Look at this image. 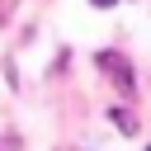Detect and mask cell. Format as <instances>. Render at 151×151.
I'll return each mask as SVG.
<instances>
[{
	"instance_id": "6da1fadb",
	"label": "cell",
	"mask_w": 151,
	"mask_h": 151,
	"mask_svg": "<svg viewBox=\"0 0 151 151\" xmlns=\"http://www.w3.org/2000/svg\"><path fill=\"white\" fill-rule=\"evenodd\" d=\"M94 61H99V66L109 71V80H113L118 90H132V85H137V80H132V66H127V61H123L118 52H99Z\"/></svg>"
},
{
	"instance_id": "7a4b0ae2",
	"label": "cell",
	"mask_w": 151,
	"mask_h": 151,
	"mask_svg": "<svg viewBox=\"0 0 151 151\" xmlns=\"http://www.w3.org/2000/svg\"><path fill=\"white\" fill-rule=\"evenodd\" d=\"M113 123H118V132H137V118L127 109H113Z\"/></svg>"
},
{
	"instance_id": "3957f363",
	"label": "cell",
	"mask_w": 151,
	"mask_h": 151,
	"mask_svg": "<svg viewBox=\"0 0 151 151\" xmlns=\"http://www.w3.org/2000/svg\"><path fill=\"white\" fill-rule=\"evenodd\" d=\"M90 5H99V9H109V5H118V0H90Z\"/></svg>"
},
{
	"instance_id": "277c9868",
	"label": "cell",
	"mask_w": 151,
	"mask_h": 151,
	"mask_svg": "<svg viewBox=\"0 0 151 151\" xmlns=\"http://www.w3.org/2000/svg\"><path fill=\"white\" fill-rule=\"evenodd\" d=\"M146 151H151V146H146Z\"/></svg>"
}]
</instances>
